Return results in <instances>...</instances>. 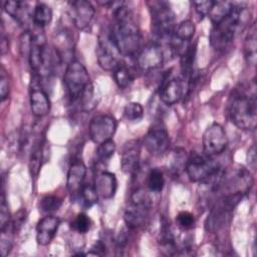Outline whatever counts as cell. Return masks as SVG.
I'll use <instances>...</instances> for the list:
<instances>
[{
  "instance_id": "obj_15",
  "label": "cell",
  "mask_w": 257,
  "mask_h": 257,
  "mask_svg": "<svg viewBox=\"0 0 257 257\" xmlns=\"http://www.w3.org/2000/svg\"><path fill=\"white\" fill-rule=\"evenodd\" d=\"M30 108L37 117L45 116L50 110V100L46 91L41 86V78L33 75L30 90Z\"/></svg>"
},
{
  "instance_id": "obj_36",
  "label": "cell",
  "mask_w": 257,
  "mask_h": 257,
  "mask_svg": "<svg viewBox=\"0 0 257 257\" xmlns=\"http://www.w3.org/2000/svg\"><path fill=\"white\" fill-rule=\"evenodd\" d=\"M10 223V213L8 208V203L6 200V195L4 190L1 191L0 196V230H3Z\"/></svg>"
},
{
  "instance_id": "obj_1",
  "label": "cell",
  "mask_w": 257,
  "mask_h": 257,
  "mask_svg": "<svg viewBox=\"0 0 257 257\" xmlns=\"http://www.w3.org/2000/svg\"><path fill=\"white\" fill-rule=\"evenodd\" d=\"M113 24L109 28L111 37L121 56H134L141 49L142 34L133 12L123 2H115Z\"/></svg>"
},
{
  "instance_id": "obj_23",
  "label": "cell",
  "mask_w": 257,
  "mask_h": 257,
  "mask_svg": "<svg viewBox=\"0 0 257 257\" xmlns=\"http://www.w3.org/2000/svg\"><path fill=\"white\" fill-rule=\"evenodd\" d=\"M73 39L66 30L58 31L56 38L54 39V50L60 57L61 61H67L68 63L73 60Z\"/></svg>"
},
{
  "instance_id": "obj_6",
  "label": "cell",
  "mask_w": 257,
  "mask_h": 257,
  "mask_svg": "<svg viewBox=\"0 0 257 257\" xmlns=\"http://www.w3.org/2000/svg\"><path fill=\"white\" fill-rule=\"evenodd\" d=\"M151 18H152V33L157 39L166 40L171 38L175 26V13L166 1H148Z\"/></svg>"
},
{
  "instance_id": "obj_32",
  "label": "cell",
  "mask_w": 257,
  "mask_h": 257,
  "mask_svg": "<svg viewBox=\"0 0 257 257\" xmlns=\"http://www.w3.org/2000/svg\"><path fill=\"white\" fill-rule=\"evenodd\" d=\"M144 109L141 103L139 102H130L125 105L123 109V115L127 120L131 121H138L143 117Z\"/></svg>"
},
{
  "instance_id": "obj_29",
  "label": "cell",
  "mask_w": 257,
  "mask_h": 257,
  "mask_svg": "<svg viewBox=\"0 0 257 257\" xmlns=\"http://www.w3.org/2000/svg\"><path fill=\"white\" fill-rule=\"evenodd\" d=\"M77 198L79 199L82 207L84 208L92 207L98 200V194L96 192L94 185L84 184L80 189Z\"/></svg>"
},
{
  "instance_id": "obj_39",
  "label": "cell",
  "mask_w": 257,
  "mask_h": 257,
  "mask_svg": "<svg viewBox=\"0 0 257 257\" xmlns=\"http://www.w3.org/2000/svg\"><path fill=\"white\" fill-rule=\"evenodd\" d=\"M213 3H214L213 0H206V1H195L193 4L195 6L197 13L201 17H205V16H208L213 6Z\"/></svg>"
},
{
  "instance_id": "obj_10",
  "label": "cell",
  "mask_w": 257,
  "mask_h": 257,
  "mask_svg": "<svg viewBox=\"0 0 257 257\" xmlns=\"http://www.w3.org/2000/svg\"><path fill=\"white\" fill-rule=\"evenodd\" d=\"M203 152L209 157L220 155L228 145L227 135L223 126L217 122L210 124L203 134Z\"/></svg>"
},
{
  "instance_id": "obj_16",
  "label": "cell",
  "mask_w": 257,
  "mask_h": 257,
  "mask_svg": "<svg viewBox=\"0 0 257 257\" xmlns=\"http://www.w3.org/2000/svg\"><path fill=\"white\" fill-rule=\"evenodd\" d=\"M69 4V17L77 29L86 28L93 19L94 7L87 0H74Z\"/></svg>"
},
{
  "instance_id": "obj_27",
  "label": "cell",
  "mask_w": 257,
  "mask_h": 257,
  "mask_svg": "<svg viewBox=\"0 0 257 257\" xmlns=\"http://www.w3.org/2000/svg\"><path fill=\"white\" fill-rule=\"evenodd\" d=\"M234 3L229 1H214L213 6L208 14L213 25L222 21L232 10Z\"/></svg>"
},
{
  "instance_id": "obj_31",
  "label": "cell",
  "mask_w": 257,
  "mask_h": 257,
  "mask_svg": "<svg viewBox=\"0 0 257 257\" xmlns=\"http://www.w3.org/2000/svg\"><path fill=\"white\" fill-rule=\"evenodd\" d=\"M115 152V144L112 140L106 141L100 145L96 150V157L100 163L107 162Z\"/></svg>"
},
{
  "instance_id": "obj_35",
  "label": "cell",
  "mask_w": 257,
  "mask_h": 257,
  "mask_svg": "<svg viewBox=\"0 0 257 257\" xmlns=\"http://www.w3.org/2000/svg\"><path fill=\"white\" fill-rule=\"evenodd\" d=\"M187 160L188 157L186 155V151L183 149H177L175 151V156L172 162V171L175 175H179L186 168Z\"/></svg>"
},
{
  "instance_id": "obj_13",
  "label": "cell",
  "mask_w": 257,
  "mask_h": 257,
  "mask_svg": "<svg viewBox=\"0 0 257 257\" xmlns=\"http://www.w3.org/2000/svg\"><path fill=\"white\" fill-rule=\"evenodd\" d=\"M144 145L147 151L154 156L165 154L170 147V137L167 128L162 123H155L146 134Z\"/></svg>"
},
{
  "instance_id": "obj_9",
  "label": "cell",
  "mask_w": 257,
  "mask_h": 257,
  "mask_svg": "<svg viewBox=\"0 0 257 257\" xmlns=\"http://www.w3.org/2000/svg\"><path fill=\"white\" fill-rule=\"evenodd\" d=\"M221 167L212 157L193 152L187 160L186 173L192 182H203L214 175Z\"/></svg>"
},
{
  "instance_id": "obj_26",
  "label": "cell",
  "mask_w": 257,
  "mask_h": 257,
  "mask_svg": "<svg viewBox=\"0 0 257 257\" xmlns=\"http://www.w3.org/2000/svg\"><path fill=\"white\" fill-rule=\"evenodd\" d=\"M32 20L37 27L47 26L52 20V9L45 3H37L33 9Z\"/></svg>"
},
{
  "instance_id": "obj_24",
  "label": "cell",
  "mask_w": 257,
  "mask_h": 257,
  "mask_svg": "<svg viewBox=\"0 0 257 257\" xmlns=\"http://www.w3.org/2000/svg\"><path fill=\"white\" fill-rule=\"evenodd\" d=\"M244 57L248 64L255 66L257 61V27L256 22H253L249 27V31L243 43Z\"/></svg>"
},
{
  "instance_id": "obj_5",
  "label": "cell",
  "mask_w": 257,
  "mask_h": 257,
  "mask_svg": "<svg viewBox=\"0 0 257 257\" xmlns=\"http://www.w3.org/2000/svg\"><path fill=\"white\" fill-rule=\"evenodd\" d=\"M244 194L229 193L224 194L212 206L206 219L205 227L208 232L215 233L224 227L230 220L234 209L242 201Z\"/></svg>"
},
{
  "instance_id": "obj_11",
  "label": "cell",
  "mask_w": 257,
  "mask_h": 257,
  "mask_svg": "<svg viewBox=\"0 0 257 257\" xmlns=\"http://www.w3.org/2000/svg\"><path fill=\"white\" fill-rule=\"evenodd\" d=\"M116 120L110 114H97L93 116L89 123V137L90 140L100 145L106 141L111 140L116 131Z\"/></svg>"
},
{
  "instance_id": "obj_25",
  "label": "cell",
  "mask_w": 257,
  "mask_h": 257,
  "mask_svg": "<svg viewBox=\"0 0 257 257\" xmlns=\"http://www.w3.org/2000/svg\"><path fill=\"white\" fill-rule=\"evenodd\" d=\"M43 159V141L41 139H38L33 147L30 154L29 159V171L31 174V177L36 178L39 174L41 164Z\"/></svg>"
},
{
  "instance_id": "obj_17",
  "label": "cell",
  "mask_w": 257,
  "mask_h": 257,
  "mask_svg": "<svg viewBox=\"0 0 257 257\" xmlns=\"http://www.w3.org/2000/svg\"><path fill=\"white\" fill-rule=\"evenodd\" d=\"M195 34V24L191 20L182 21L174 30L170 40L171 51L175 54H181L190 44Z\"/></svg>"
},
{
  "instance_id": "obj_41",
  "label": "cell",
  "mask_w": 257,
  "mask_h": 257,
  "mask_svg": "<svg viewBox=\"0 0 257 257\" xmlns=\"http://www.w3.org/2000/svg\"><path fill=\"white\" fill-rule=\"evenodd\" d=\"M247 162L249 164V167H251L253 170L256 168V147L255 145H252L247 153Z\"/></svg>"
},
{
  "instance_id": "obj_40",
  "label": "cell",
  "mask_w": 257,
  "mask_h": 257,
  "mask_svg": "<svg viewBox=\"0 0 257 257\" xmlns=\"http://www.w3.org/2000/svg\"><path fill=\"white\" fill-rule=\"evenodd\" d=\"M9 49V41H8V37L5 33V28L3 23H1V28H0V50H1V54L4 55L8 52Z\"/></svg>"
},
{
  "instance_id": "obj_22",
  "label": "cell",
  "mask_w": 257,
  "mask_h": 257,
  "mask_svg": "<svg viewBox=\"0 0 257 257\" xmlns=\"http://www.w3.org/2000/svg\"><path fill=\"white\" fill-rule=\"evenodd\" d=\"M4 10L20 25H27L32 18L33 13L30 12V7L27 2L19 0H10L4 2Z\"/></svg>"
},
{
  "instance_id": "obj_33",
  "label": "cell",
  "mask_w": 257,
  "mask_h": 257,
  "mask_svg": "<svg viewBox=\"0 0 257 257\" xmlns=\"http://www.w3.org/2000/svg\"><path fill=\"white\" fill-rule=\"evenodd\" d=\"M62 205V200L57 196H45L40 201V208L45 213H53Z\"/></svg>"
},
{
  "instance_id": "obj_8",
  "label": "cell",
  "mask_w": 257,
  "mask_h": 257,
  "mask_svg": "<svg viewBox=\"0 0 257 257\" xmlns=\"http://www.w3.org/2000/svg\"><path fill=\"white\" fill-rule=\"evenodd\" d=\"M95 54L99 66L105 70L112 71L122 61L121 54L111 37L109 29H104L98 34Z\"/></svg>"
},
{
  "instance_id": "obj_19",
  "label": "cell",
  "mask_w": 257,
  "mask_h": 257,
  "mask_svg": "<svg viewBox=\"0 0 257 257\" xmlns=\"http://www.w3.org/2000/svg\"><path fill=\"white\" fill-rule=\"evenodd\" d=\"M86 176V167L80 160H74L67 172L66 188L72 197H77L80 189L84 185V179Z\"/></svg>"
},
{
  "instance_id": "obj_3",
  "label": "cell",
  "mask_w": 257,
  "mask_h": 257,
  "mask_svg": "<svg viewBox=\"0 0 257 257\" xmlns=\"http://www.w3.org/2000/svg\"><path fill=\"white\" fill-rule=\"evenodd\" d=\"M250 20V11L244 4L233 5L230 13L219 23L213 25L210 32V45L215 51L223 52L233 42L236 33L242 30Z\"/></svg>"
},
{
  "instance_id": "obj_20",
  "label": "cell",
  "mask_w": 257,
  "mask_h": 257,
  "mask_svg": "<svg viewBox=\"0 0 257 257\" xmlns=\"http://www.w3.org/2000/svg\"><path fill=\"white\" fill-rule=\"evenodd\" d=\"M60 225V219L56 216L49 215L43 217L36 226V241L38 244L48 245L54 238Z\"/></svg>"
},
{
  "instance_id": "obj_4",
  "label": "cell",
  "mask_w": 257,
  "mask_h": 257,
  "mask_svg": "<svg viewBox=\"0 0 257 257\" xmlns=\"http://www.w3.org/2000/svg\"><path fill=\"white\" fill-rule=\"evenodd\" d=\"M63 82L67 94L73 102L81 101L85 93L93 88L85 66L74 59L67 63Z\"/></svg>"
},
{
  "instance_id": "obj_28",
  "label": "cell",
  "mask_w": 257,
  "mask_h": 257,
  "mask_svg": "<svg viewBox=\"0 0 257 257\" xmlns=\"http://www.w3.org/2000/svg\"><path fill=\"white\" fill-rule=\"evenodd\" d=\"M112 76L116 85L119 88L127 87L134 80V74L132 70L122 61L117 66L114 67V69L112 70Z\"/></svg>"
},
{
  "instance_id": "obj_21",
  "label": "cell",
  "mask_w": 257,
  "mask_h": 257,
  "mask_svg": "<svg viewBox=\"0 0 257 257\" xmlns=\"http://www.w3.org/2000/svg\"><path fill=\"white\" fill-rule=\"evenodd\" d=\"M94 187L98 194L104 200L113 198L117 189V182L115 175L108 171L97 172L94 178Z\"/></svg>"
},
{
  "instance_id": "obj_7",
  "label": "cell",
  "mask_w": 257,
  "mask_h": 257,
  "mask_svg": "<svg viewBox=\"0 0 257 257\" xmlns=\"http://www.w3.org/2000/svg\"><path fill=\"white\" fill-rule=\"evenodd\" d=\"M151 208V199L143 190H136L131 196V203L123 214V220L127 228L137 229L144 225Z\"/></svg>"
},
{
  "instance_id": "obj_37",
  "label": "cell",
  "mask_w": 257,
  "mask_h": 257,
  "mask_svg": "<svg viewBox=\"0 0 257 257\" xmlns=\"http://www.w3.org/2000/svg\"><path fill=\"white\" fill-rule=\"evenodd\" d=\"M176 221H177L178 226L181 227L184 230H190L195 225L194 215L190 212H187V211L180 212L176 217Z\"/></svg>"
},
{
  "instance_id": "obj_34",
  "label": "cell",
  "mask_w": 257,
  "mask_h": 257,
  "mask_svg": "<svg viewBox=\"0 0 257 257\" xmlns=\"http://www.w3.org/2000/svg\"><path fill=\"white\" fill-rule=\"evenodd\" d=\"M91 227V220L89 217L83 213H79L76 215L75 219L71 223V228L79 234H84L89 231Z\"/></svg>"
},
{
  "instance_id": "obj_18",
  "label": "cell",
  "mask_w": 257,
  "mask_h": 257,
  "mask_svg": "<svg viewBox=\"0 0 257 257\" xmlns=\"http://www.w3.org/2000/svg\"><path fill=\"white\" fill-rule=\"evenodd\" d=\"M141 144L138 140H131L124 144L120 154V167L126 174L135 173L139 168Z\"/></svg>"
},
{
  "instance_id": "obj_30",
  "label": "cell",
  "mask_w": 257,
  "mask_h": 257,
  "mask_svg": "<svg viewBox=\"0 0 257 257\" xmlns=\"http://www.w3.org/2000/svg\"><path fill=\"white\" fill-rule=\"evenodd\" d=\"M164 184L165 179L163 172L158 168L152 169L147 176V186L149 190L154 193H160L164 188Z\"/></svg>"
},
{
  "instance_id": "obj_2",
  "label": "cell",
  "mask_w": 257,
  "mask_h": 257,
  "mask_svg": "<svg viewBox=\"0 0 257 257\" xmlns=\"http://www.w3.org/2000/svg\"><path fill=\"white\" fill-rule=\"evenodd\" d=\"M256 85L253 81L249 88L236 87L230 94L228 114L231 121L239 128L253 131L257 124V96Z\"/></svg>"
},
{
  "instance_id": "obj_38",
  "label": "cell",
  "mask_w": 257,
  "mask_h": 257,
  "mask_svg": "<svg viewBox=\"0 0 257 257\" xmlns=\"http://www.w3.org/2000/svg\"><path fill=\"white\" fill-rule=\"evenodd\" d=\"M9 94V80L8 75L6 73V70L3 66H1L0 69V97L3 101L8 97Z\"/></svg>"
},
{
  "instance_id": "obj_12",
  "label": "cell",
  "mask_w": 257,
  "mask_h": 257,
  "mask_svg": "<svg viewBox=\"0 0 257 257\" xmlns=\"http://www.w3.org/2000/svg\"><path fill=\"white\" fill-rule=\"evenodd\" d=\"M165 60V52L158 42L147 44L137 54V64L143 71H153L160 68Z\"/></svg>"
},
{
  "instance_id": "obj_14",
  "label": "cell",
  "mask_w": 257,
  "mask_h": 257,
  "mask_svg": "<svg viewBox=\"0 0 257 257\" xmlns=\"http://www.w3.org/2000/svg\"><path fill=\"white\" fill-rule=\"evenodd\" d=\"M189 92L188 81L184 78H168L160 88V99L167 105L179 102Z\"/></svg>"
}]
</instances>
